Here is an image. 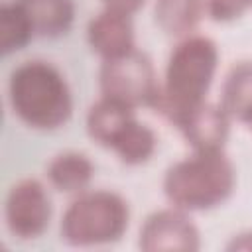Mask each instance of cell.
I'll return each mask as SVG.
<instances>
[{"label": "cell", "mask_w": 252, "mask_h": 252, "mask_svg": "<svg viewBox=\"0 0 252 252\" xmlns=\"http://www.w3.org/2000/svg\"><path fill=\"white\" fill-rule=\"evenodd\" d=\"M219 65L217 43L199 33H189L171 49L159 83L154 110L165 116L173 126L207 100Z\"/></svg>", "instance_id": "cell-1"}, {"label": "cell", "mask_w": 252, "mask_h": 252, "mask_svg": "<svg viewBox=\"0 0 252 252\" xmlns=\"http://www.w3.org/2000/svg\"><path fill=\"white\" fill-rule=\"evenodd\" d=\"M8 100L14 114L35 130H57L73 112V96L65 75L43 59H30L12 69Z\"/></svg>", "instance_id": "cell-2"}, {"label": "cell", "mask_w": 252, "mask_h": 252, "mask_svg": "<svg viewBox=\"0 0 252 252\" xmlns=\"http://www.w3.org/2000/svg\"><path fill=\"white\" fill-rule=\"evenodd\" d=\"M236 171L222 150L193 152L167 167L161 187L167 201L187 213L211 211L234 191Z\"/></svg>", "instance_id": "cell-3"}, {"label": "cell", "mask_w": 252, "mask_h": 252, "mask_svg": "<svg viewBox=\"0 0 252 252\" xmlns=\"http://www.w3.org/2000/svg\"><path fill=\"white\" fill-rule=\"evenodd\" d=\"M130 222L126 199L114 191L94 189L79 193L61 217V238L79 248L112 244L122 238Z\"/></svg>", "instance_id": "cell-4"}, {"label": "cell", "mask_w": 252, "mask_h": 252, "mask_svg": "<svg viewBox=\"0 0 252 252\" xmlns=\"http://www.w3.org/2000/svg\"><path fill=\"white\" fill-rule=\"evenodd\" d=\"M100 96L122 102L130 108L154 106L159 91V81L152 59L140 51L132 49L120 57L104 59L98 71Z\"/></svg>", "instance_id": "cell-5"}, {"label": "cell", "mask_w": 252, "mask_h": 252, "mask_svg": "<svg viewBox=\"0 0 252 252\" xmlns=\"http://www.w3.org/2000/svg\"><path fill=\"white\" fill-rule=\"evenodd\" d=\"M51 213V199L41 181L26 177L10 187L4 203V219L12 236L20 240L39 238L49 226Z\"/></svg>", "instance_id": "cell-6"}, {"label": "cell", "mask_w": 252, "mask_h": 252, "mask_svg": "<svg viewBox=\"0 0 252 252\" xmlns=\"http://www.w3.org/2000/svg\"><path fill=\"white\" fill-rule=\"evenodd\" d=\"M138 246L146 252H193L201 248V234L187 211L171 205L146 217Z\"/></svg>", "instance_id": "cell-7"}, {"label": "cell", "mask_w": 252, "mask_h": 252, "mask_svg": "<svg viewBox=\"0 0 252 252\" xmlns=\"http://www.w3.org/2000/svg\"><path fill=\"white\" fill-rule=\"evenodd\" d=\"M230 120L232 118L220 104L205 100L185 114L175 128L193 148V152H215L224 148L230 134Z\"/></svg>", "instance_id": "cell-8"}, {"label": "cell", "mask_w": 252, "mask_h": 252, "mask_svg": "<svg viewBox=\"0 0 252 252\" xmlns=\"http://www.w3.org/2000/svg\"><path fill=\"white\" fill-rule=\"evenodd\" d=\"M87 41L91 49L104 59L120 57L132 49L134 43V24L130 14L104 8L87 26Z\"/></svg>", "instance_id": "cell-9"}, {"label": "cell", "mask_w": 252, "mask_h": 252, "mask_svg": "<svg viewBox=\"0 0 252 252\" xmlns=\"http://www.w3.org/2000/svg\"><path fill=\"white\" fill-rule=\"evenodd\" d=\"M134 118H136L134 108H130L122 102H116L112 98L100 96L94 104H91V108L87 112V120H85L87 134L98 146L110 150Z\"/></svg>", "instance_id": "cell-10"}, {"label": "cell", "mask_w": 252, "mask_h": 252, "mask_svg": "<svg viewBox=\"0 0 252 252\" xmlns=\"http://www.w3.org/2000/svg\"><path fill=\"white\" fill-rule=\"evenodd\" d=\"M26 12L33 33L41 37H59L75 22L73 0H16Z\"/></svg>", "instance_id": "cell-11"}, {"label": "cell", "mask_w": 252, "mask_h": 252, "mask_svg": "<svg viewBox=\"0 0 252 252\" xmlns=\"http://www.w3.org/2000/svg\"><path fill=\"white\" fill-rule=\"evenodd\" d=\"M220 106L232 120L252 128V61L232 65L220 91Z\"/></svg>", "instance_id": "cell-12"}, {"label": "cell", "mask_w": 252, "mask_h": 252, "mask_svg": "<svg viewBox=\"0 0 252 252\" xmlns=\"http://www.w3.org/2000/svg\"><path fill=\"white\" fill-rule=\"evenodd\" d=\"M49 183L63 193H83L94 175V165L87 154L61 152L45 167Z\"/></svg>", "instance_id": "cell-13"}, {"label": "cell", "mask_w": 252, "mask_h": 252, "mask_svg": "<svg viewBox=\"0 0 252 252\" xmlns=\"http://www.w3.org/2000/svg\"><path fill=\"white\" fill-rule=\"evenodd\" d=\"M205 0H156L154 2V16L156 24L167 33L175 37L189 35L203 16Z\"/></svg>", "instance_id": "cell-14"}, {"label": "cell", "mask_w": 252, "mask_h": 252, "mask_svg": "<svg viewBox=\"0 0 252 252\" xmlns=\"http://www.w3.org/2000/svg\"><path fill=\"white\" fill-rule=\"evenodd\" d=\"M158 148V136L156 132L140 122L138 118H134L126 130L120 134V138L114 142V146L110 148L118 159L126 165H140V163H146L154 152Z\"/></svg>", "instance_id": "cell-15"}, {"label": "cell", "mask_w": 252, "mask_h": 252, "mask_svg": "<svg viewBox=\"0 0 252 252\" xmlns=\"http://www.w3.org/2000/svg\"><path fill=\"white\" fill-rule=\"evenodd\" d=\"M35 37L33 28L16 0H8L0 8V49L4 55L24 49Z\"/></svg>", "instance_id": "cell-16"}, {"label": "cell", "mask_w": 252, "mask_h": 252, "mask_svg": "<svg viewBox=\"0 0 252 252\" xmlns=\"http://www.w3.org/2000/svg\"><path fill=\"white\" fill-rule=\"evenodd\" d=\"M252 0H205V10L215 22H232L240 18Z\"/></svg>", "instance_id": "cell-17"}, {"label": "cell", "mask_w": 252, "mask_h": 252, "mask_svg": "<svg viewBox=\"0 0 252 252\" xmlns=\"http://www.w3.org/2000/svg\"><path fill=\"white\" fill-rule=\"evenodd\" d=\"M102 2L110 10H118V12H124V14L132 16L134 12H138L144 6L146 0H102Z\"/></svg>", "instance_id": "cell-18"}, {"label": "cell", "mask_w": 252, "mask_h": 252, "mask_svg": "<svg viewBox=\"0 0 252 252\" xmlns=\"http://www.w3.org/2000/svg\"><path fill=\"white\" fill-rule=\"evenodd\" d=\"M226 250H252V232L234 234L232 240L226 244Z\"/></svg>", "instance_id": "cell-19"}]
</instances>
